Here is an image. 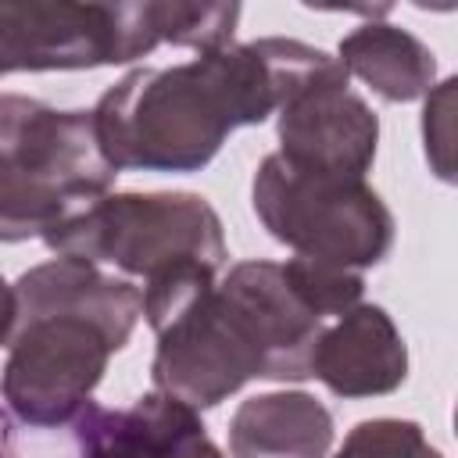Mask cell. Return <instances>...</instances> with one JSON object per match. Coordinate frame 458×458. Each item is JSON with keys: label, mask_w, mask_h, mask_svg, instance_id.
Listing matches in <instances>:
<instances>
[{"label": "cell", "mask_w": 458, "mask_h": 458, "mask_svg": "<svg viewBox=\"0 0 458 458\" xmlns=\"http://www.w3.org/2000/svg\"><path fill=\"white\" fill-rule=\"evenodd\" d=\"M14 308L0 390L21 422L54 429L89 404L143 315V293L89 261L50 258L18 276Z\"/></svg>", "instance_id": "cell-1"}, {"label": "cell", "mask_w": 458, "mask_h": 458, "mask_svg": "<svg viewBox=\"0 0 458 458\" xmlns=\"http://www.w3.org/2000/svg\"><path fill=\"white\" fill-rule=\"evenodd\" d=\"M258 43H229L172 68H132L93 107L107 161L140 172H200L240 125L276 114Z\"/></svg>", "instance_id": "cell-2"}, {"label": "cell", "mask_w": 458, "mask_h": 458, "mask_svg": "<svg viewBox=\"0 0 458 458\" xmlns=\"http://www.w3.org/2000/svg\"><path fill=\"white\" fill-rule=\"evenodd\" d=\"M93 111H57L21 93H0V243L47 240L57 225L111 193Z\"/></svg>", "instance_id": "cell-3"}, {"label": "cell", "mask_w": 458, "mask_h": 458, "mask_svg": "<svg viewBox=\"0 0 458 458\" xmlns=\"http://www.w3.org/2000/svg\"><path fill=\"white\" fill-rule=\"evenodd\" d=\"M250 197L268 236L297 258L361 272L379 265L394 247V215L365 179L268 154L254 172Z\"/></svg>", "instance_id": "cell-4"}, {"label": "cell", "mask_w": 458, "mask_h": 458, "mask_svg": "<svg viewBox=\"0 0 458 458\" xmlns=\"http://www.w3.org/2000/svg\"><path fill=\"white\" fill-rule=\"evenodd\" d=\"M57 258L154 276L175 261H225L222 218L200 193H107L43 240Z\"/></svg>", "instance_id": "cell-5"}, {"label": "cell", "mask_w": 458, "mask_h": 458, "mask_svg": "<svg viewBox=\"0 0 458 458\" xmlns=\"http://www.w3.org/2000/svg\"><path fill=\"white\" fill-rule=\"evenodd\" d=\"M154 47L150 0H0V75L129 64Z\"/></svg>", "instance_id": "cell-6"}, {"label": "cell", "mask_w": 458, "mask_h": 458, "mask_svg": "<svg viewBox=\"0 0 458 458\" xmlns=\"http://www.w3.org/2000/svg\"><path fill=\"white\" fill-rule=\"evenodd\" d=\"M157 336L150 379L154 390L190 408H215L243 383L261 379V354L243 322L218 293V283L190 293L147 322Z\"/></svg>", "instance_id": "cell-7"}, {"label": "cell", "mask_w": 458, "mask_h": 458, "mask_svg": "<svg viewBox=\"0 0 458 458\" xmlns=\"http://www.w3.org/2000/svg\"><path fill=\"white\" fill-rule=\"evenodd\" d=\"M347 82L351 75L336 61L333 68L293 89L276 111V154L304 168L365 179V172L376 161L379 118L358 93L347 89Z\"/></svg>", "instance_id": "cell-8"}, {"label": "cell", "mask_w": 458, "mask_h": 458, "mask_svg": "<svg viewBox=\"0 0 458 458\" xmlns=\"http://www.w3.org/2000/svg\"><path fill=\"white\" fill-rule=\"evenodd\" d=\"M261 354V379H308L322 318L293 293L279 261H240L218 283Z\"/></svg>", "instance_id": "cell-9"}, {"label": "cell", "mask_w": 458, "mask_h": 458, "mask_svg": "<svg viewBox=\"0 0 458 458\" xmlns=\"http://www.w3.org/2000/svg\"><path fill=\"white\" fill-rule=\"evenodd\" d=\"M311 376L336 397L394 394L408 376V347L379 304H354L322 326L311 351Z\"/></svg>", "instance_id": "cell-10"}, {"label": "cell", "mask_w": 458, "mask_h": 458, "mask_svg": "<svg viewBox=\"0 0 458 458\" xmlns=\"http://www.w3.org/2000/svg\"><path fill=\"white\" fill-rule=\"evenodd\" d=\"M329 447L333 415L304 390L247 397L229 419L233 458H326Z\"/></svg>", "instance_id": "cell-11"}, {"label": "cell", "mask_w": 458, "mask_h": 458, "mask_svg": "<svg viewBox=\"0 0 458 458\" xmlns=\"http://www.w3.org/2000/svg\"><path fill=\"white\" fill-rule=\"evenodd\" d=\"M336 61L344 64L347 75L361 79L390 104H408L426 97L437 79L433 50L419 36L390 21H365L354 32H347L340 39Z\"/></svg>", "instance_id": "cell-12"}, {"label": "cell", "mask_w": 458, "mask_h": 458, "mask_svg": "<svg viewBox=\"0 0 458 458\" xmlns=\"http://www.w3.org/2000/svg\"><path fill=\"white\" fill-rule=\"evenodd\" d=\"M200 411L172 394L150 390L129 411L97 408L79 411V458H165L172 437Z\"/></svg>", "instance_id": "cell-13"}, {"label": "cell", "mask_w": 458, "mask_h": 458, "mask_svg": "<svg viewBox=\"0 0 458 458\" xmlns=\"http://www.w3.org/2000/svg\"><path fill=\"white\" fill-rule=\"evenodd\" d=\"M240 14V4H150V29L157 43L208 54L233 43Z\"/></svg>", "instance_id": "cell-14"}, {"label": "cell", "mask_w": 458, "mask_h": 458, "mask_svg": "<svg viewBox=\"0 0 458 458\" xmlns=\"http://www.w3.org/2000/svg\"><path fill=\"white\" fill-rule=\"evenodd\" d=\"M283 276L293 286V293L322 322L326 318H340L344 311L361 304V293H365L361 272L344 268V265H329V261H315V258H290V261H283Z\"/></svg>", "instance_id": "cell-15"}, {"label": "cell", "mask_w": 458, "mask_h": 458, "mask_svg": "<svg viewBox=\"0 0 458 458\" xmlns=\"http://www.w3.org/2000/svg\"><path fill=\"white\" fill-rule=\"evenodd\" d=\"M333 458H444L411 419H365L358 422Z\"/></svg>", "instance_id": "cell-16"}, {"label": "cell", "mask_w": 458, "mask_h": 458, "mask_svg": "<svg viewBox=\"0 0 458 458\" xmlns=\"http://www.w3.org/2000/svg\"><path fill=\"white\" fill-rule=\"evenodd\" d=\"M454 79H444L440 86H433L426 93V107H422V140H426V157L433 165V172L444 182H454V165H451V150H454Z\"/></svg>", "instance_id": "cell-17"}, {"label": "cell", "mask_w": 458, "mask_h": 458, "mask_svg": "<svg viewBox=\"0 0 458 458\" xmlns=\"http://www.w3.org/2000/svg\"><path fill=\"white\" fill-rule=\"evenodd\" d=\"M165 458H225V454L208 440L204 422H200V419H193L190 426H182V429L172 437V444H168Z\"/></svg>", "instance_id": "cell-18"}, {"label": "cell", "mask_w": 458, "mask_h": 458, "mask_svg": "<svg viewBox=\"0 0 458 458\" xmlns=\"http://www.w3.org/2000/svg\"><path fill=\"white\" fill-rule=\"evenodd\" d=\"M14 315H18V308H14V286H7L4 276H0V344L11 340V333H14Z\"/></svg>", "instance_id": "cell-19"}, {"label": "cell", "mask_w": 458, "mask_h": 458, "mask_svg": "<svg viewBox=\"0 0 458 458\" xmlns=\"http://www.w3.org/2000/svg\"><path fill=\"white\" fill-rule=\"evenodd\" d=\"M0 458H14V437H11V422L0 411Z\"/></svg>", "instance_id": "cell-20"}]
</instances>
